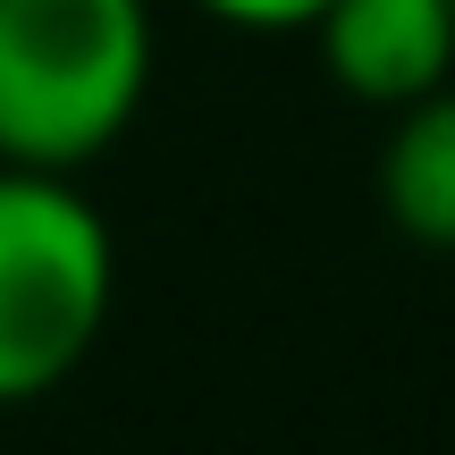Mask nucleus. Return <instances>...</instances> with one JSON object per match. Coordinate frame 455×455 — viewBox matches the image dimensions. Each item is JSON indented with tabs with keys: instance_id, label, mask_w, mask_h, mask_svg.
<instances>
[{
	"instance_id": "1",
	"label": "nucleus",
	"mask_w": 455,
	"mask_h": 455,
	"mask_svg": "<svg viewBox=\"0 0 455 455\" xmlns=\"http://www.w3.org/2000/svg\"><path fill=\"white\" fill-rule=\"evenodd\" d=\"M144 84V0H0V169L76 178L135 127Z\"/></svg>"
},
{
	"instance_id": "2",
	"label": "nucleus",
	"mask_w": 455,
	"mask_h": 455,
	"mask_svg": "<svg viewBox=\"0 0 455 455\" xmlns=\"http://www.w3.org/2000/svg\"><path fill=\"white\" fill-rule=\"evenodd\" d=\"M118 295V244L60 169H0V405L51 396Z\"/></svg>"
},
{
	"instance_id": "3",
	"label": "nucleus",
	"mask_w": 455,
	"mask_h": 455,
	"mask_svg": "<svg viewBox=\"0 0 455 455\" xmlns=\"http://www.w3.org/2000/svg\"><path fill=\"white\" fill-rule=\"evenodd\" d=\"M329 76L371 110L455 84V0H329L312 17Z\"/></svg>"
},
{
	"instance_id": "4",
	"label": "nucleus",
	"mask_w": 455,
	"mask_h": 455,
	"mask_svg": "<svg viewBox=\"0 0 455 455\" xmlns=\"http://www.w3.org/2000/svg\"><path fill=\"white\" fill-rule=\"evenodd\" d=\"M379 212L422 253H455V84L388 110L379 144Z\"/></svg>"
},
{
	"instance_id": "5",
	"label": "nucleus",
	"mask_w": 455,
	"mask_h": 455,
	"mask_svg": "<svg viewBox=\"0 0 455 455\" xmlns=\"http://www.w3.org/2000/svg\"><path fill=\"white\" fill-rule=\"evenodd\" d=\"M203 9L228 17V26H253V34H295V26H312L329 0H203Z\"/></svg>"
}]
</instances>
